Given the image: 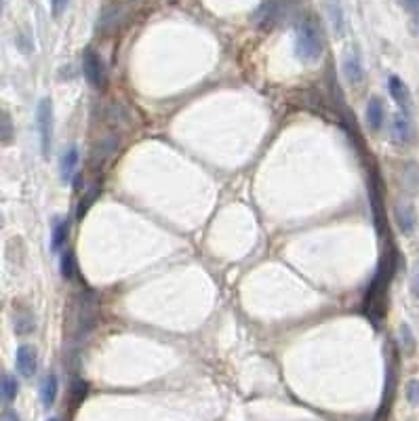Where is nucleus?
<instances>
[{
    "mask_svg": "<svg viewBox=\"0 0 419 421\" xmlns=\"http://www.w3.org/2000/svg\"><path fill=\"white\" fill-rule=\"evenodd\" d=\"M295 51L298 58L308 63L320 60L322 51H325V40H322V32L318 28V23L308 17L300 21L298 32H295Z\"/></svg>",
    "mask_w": 419,
    "mask_h": 421,
    "instance_id": "nucleus-1",
    "label": "nucleus"
},
{
    "mask_svg": "<svg viewBox=\"0 0 419 421\" xmlns=\"http://www.w3.org/2000/svg\"><path fill=\"white\" fill-rule=\"evenodd\" d=\"M36 126H38V137H40V152L47 158L51 152V143H53V104L49 97L38 102Z\"/></svg>",
    "mask_w": 419,
    "mask_h": 421,
    "instance_id": "nucleus-2",
    "label": "nucleus"
},
{
    "mask_svg": "<svg viewBox=\"0 0 419 421\" xmlns=\"http://www.w3.org/2000/svg\"><path fill=\"white\" fill-rule=\"evenodd\" d=\"M82 74L95 91H106L108 72H106V65H104L102 58L93 49H87L85 55H82Z\"/></svg>",
    "mask_w": 419,
    "mask_h": 421,
    "instance_id": "nucleus-3",
    "label": "nucleus"
},
{
    "mask_svg": "<svg viewBox=\"0 0 419 421\" xmlns=\"http://www.w3.org/2000/svg\"><path fill=\"white\" fill-rule=\"evenodd\" d=\"M390 135L396 143L405 146V143H413L415 141V126L413 121L407 112H396L392 116V124H390Z\"/></svg>",
    "mask_w": 419,
    "mask_h": 421,
    "instance_id": "nucleus-4",
    "label": "nucleus"
},
{
    "mask_svg": "<svg viewBox=\"0 0 419 421\" xmlns=\"http://www.w3.org/2000/svg\"><path fill=\"white\" fill-rule=\"evenodd\" d=\"M15 366H17V373L21 377H34L36 375V368H38V354H36V348L34 346H19L17 348V354H15Z\"/></svg>",
    "mask_w": 419,
    "mask_h": 421,
    "instance_id": "nucleus-5",
    "label": "nucleus"
},
{
    "mask_svg": "<svg viewBox=\"0 0 419 421\" xmlns=\"http://www.w3.org/2000/svg\"><path fill=\"white\" fill-rule=\"evenodd\" d=\"M394 219H396V226L401 228L403 234H413L415 226H418V213H415V207L411 202H396L394 207Z\"/></svg>",
    "mask_w": 419,
    "mask_h": 421,
    "instance_id": "nucleus-6",
    "label": "nucleus"
},
{
    "mask_svg": "<svg viewBox=\"0 0 419 421\" xmlns=\"http://www.w3.org/2000/svg\"><path fill=\"white\" fill-rule=\"evenodd\" d=\"M388 91H390L392 99L403 108V112L409 114V110H411V91H409V87L403 82V78H398V76L392 74V76L388 78Z\"/></svg>",
    "mask_w": 419,
    "mask_h": 421,
    "instance_id": "nucleus-7",
    "label": "nucleus"
},
{
    "mask_svg": "<svg viewBox=\"0 0 419 421\" xmlns=\"http://www.w3.org/2000/svg\"><path fill=\"white\" fill-rule=\"evenodd\" d=\"M386 121V110H383V104L379 97H371L369 104H366V124L373 133L381 131Z\"/></svg>",
    "mask_w": 419,
    "mask_h": 421,
    "instance_id": "nucleus-8",
    "label": "nucleus"
},
{
    "mask_svg": "<svg viewBox=\"0 0 419 421\" xmlns=\"http://www.w3.org/2000/svg\"><path fill=\"white\" fill-rule=\"evenodd\" d=\"M58 392H60V381H58V375L55 373H49L43 383H40V403L43 407H53L55 400H58Z\"/></svg>",
    "mask_w": 419,
    "mask_h": 421,
    "instance_id": "nucleus-9",
    "label": "nucleus"
},
{
    "mask_svg": "<svg viewBox=\"0 0 419 421\" xmlns=\"http://www.w3.org/2000/svg\"><path fill=\"white\" fill-rule=\"evenodd\" d=\"M76 167H78V148H76V146H70V148H65V152L61 154V180L65 181V183L72 180L74 173H76Z\"/></svg>",
    "mask_w": 419,
    "mask_h": 421,
    "instance_id": "nucleus-10",
    "label": "nucleus"
},
{
    "mask_svg": "<svg viewBox=\"0 0 419 421\" xmlns=\"http://www.w3.org/2000/svg\"><path fill=\"white\" fill-rule=\"evenodd\" d=\"M122 17H124L122 6H120V4H112V6H108V9L102 13L99 26H102L104 32H112V30H116L120 23H122Z\"/></svg>",
    "mask_w": 419,
    "mask_h": 421,
    "instance_id": "nucleus-11",
    "label": "nucleus"
},
{
    "mask_svg": "<svg viewBox=\"0 0 419 421\" xmlns=\"http://www.w3.org/2000/svg\"><path fill=\"white\" fill-rule=\"evenodd\" d=\"M344 72H346V78L354 84H359L362 80V63H360V58L357 51L348 53L346 55V61H344Z\"/></svg>",
    "mask_w": 419,
    "mask_h": 421,
    "instance_id": "nucleus-12",
    "label": "nucleus"
},
{
    "mask_svg": "<svg viewBox=\"0 0 419 421\" xmlns=\"http://www.w3.org/2000/svg\"><path fill=\"white\" fill-rule=\"evenodd\" d=\"M67 230H70L67 219H58V222L53 224V230H51V248H53L55 253L65 246V242H67Z\"/></svg>",
    "mask_w": 419,
    "mask_h": 421,
    "instance_id": "nucleus-13",
    "label": "nucleus"
},
{
    "mask_svg": "<svg viewBox=\"0 0 419 421\" xmlns=\"http://www.w3.org/2000/svg\"><path fill=\"white\" fill-rule=\"evenodd\" d=\"M276 15H278L276 4H274V2H268V4H263V6H261V11L257 13L255 21H257V26H259V28H272V26H274V21H276Z\"/></svg>",
    "mask_w": 419,
    "mask_h": 421,
    "instance_id": "nucleus-14",
    "label": "nucleus"
},
{
    "mask_svg": "<svg viewBox=\"0 0 419 421\" xmlns=\"http://www.w3.org/2000/svg\"><path fill=\"white\" fill-rule=\"evenodd\" d=\"M19 394V381L15 379V375L4 373L2 375V398L4 403H13Z\"/></svg>",
    "mask_w": 419,
    "mask_h": 421,
    "instance_id": "nucleus-15",
    "label": "nucleus"
},
{
    "mask_svg": "<svg viewBox=\"0 0 419 421\" xmlns=\"http://www.w3.org/2000/svg\"><path fill=\"white\" fill-rule=\"evenodd\" d=\"M403 183L409 190H419V165L418 163H407L403 169Z\"/></svg>",
    "mask_w": 419,
    "mask_h": 421,
    "instance_id": "nucleus-16",
    "label": "nucleus"
},
{
    "mask_svg": "<svg viewBox=\"0 0 419 421\" xmlns=\"http://www.w3.org/2000/svg\"><path fill=\"white\" fill-rule=\"evenodd\" d=\"M74 253L72 251H65L63 253V257H61V276L63 278H74Z\"/></svg>",
    "mask_w": 419,
    "mask_h": 421,
    "instance_id": "nucleus-17",
    "label": "nucleus"
},
{
    "mask_svg": "<svg viewBox=\"0 0 419 421\" xmlns=\"http://www.w3.org/2000/svg\"><path fill=\"white\" fill-rule=\"evenodd\" d=\"M401 339H403V350L407 354H411L415 350V341H413V335H411V329L407 324L401 327Z\"/></svg>",
    "mask_w": 419,
    "mask_h": 421,
    "instance_id": "nucleus-18",
    "label": "nucleus"
},
{
    "mask_svg": "<svg viewBox=\"0 0 419 421\" xmlns=\"http://www.w3.org/2000/svg\"><path fill=\"white\" fill-rule=\"evenodd\" d=\"M407 400L413 407H419V379H411L407 383Z\"/></svg>",
    "mask_w": 419,
    "mask_h": 421,
    "instance_id": "nucleus-19",
    "label": "nucleus"
},
{
    "mask_svg": "<svg viewBox=\"0 0 419 421\" xmlns=\"http://www.w3.org/2000/svg\"><path fill=\"white\" fill-rule=\"evenodd\" d=\"M13 124H11V119L9 114H2V143H9L11 137H13Z\"/></svg>",
    "mask_w": 419,
    "mask_h": 421,
    "instance_id": "nucleus-20",
    "label": "nucleus"
},
{
    "mask_svg": "<svg viewBox=\"0 0 419 421\" xmlns=\"http://www.w3.org/2000/svg\"><path fill=\"white\" fill-rule=\"evenodd\" d=\"M67 4H70V0H51V13H53V17H61L65 13Z\"/></svg>",
    "mask_w": 419,
    "mask_h": 421,
    "instance_id": "nucleus-21",
    "label": "nucleus"
},
{
    "mask_svg": "<svg viewBox=\"0 0 419 421\" xmlns=\"http://www.w3.org/2000/svg\"><path fill=\"white\" fill-rule=\"evenodd\" d=\"M2 421H21L19 420V413L15 409H4L2 411Z\"/></svg>",
    "mask_w": 419,
    "mask_h": 421,
    "instance_id": "nucleus-22",
    "label": "nucleus"
},
{
    "mask_svg": "<svg viewBox=\"0 0 419 421\" xmlns=\"http://www.w3.org/2000/svg\"><path fill=\"white\" fill-rule=\"evenodd\" d=\"M411 291H413L415 297H419V263L418 268H415V272H413V278H411Z\"/></svg>",
    "mask_w": 419,
    "mask_h": 421,
    "instance_id": "nucleus-23",
    "label": "nucleus"
},
{
    "mask_svg": "<svg viewBox=\"0 0 419 421\" xmlns=\"http://www.w3.org/2000/svg\"><path fill=\"white\" fill-rule=\"evenodd\" d=\"M398 2H401V6L407 9V11H418L419 9V0H398Z\"/></svg>",
    "mask_w": 419,
    "mask_h": 421,
    "instance_id": "nucleus-24",
    "label": "nucleus"
},
{
    "mask_svg": "<svg viewBox=\"0 0 419 421\" xmlns=\"http://www.w3.org/2000/svg\"><path fill=\"white\" fill-rule=\"evenodd\" d=\"M49 421H61V420H58V417H51V420Z\"/></svg>",
    "mask_w": 419,
    "mask_h": 421,
    "instance_id": "nucleus-25",
    "label": "nucleus"
}]
</instances>
